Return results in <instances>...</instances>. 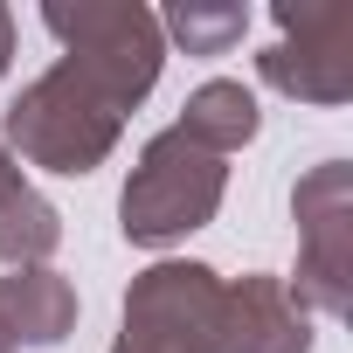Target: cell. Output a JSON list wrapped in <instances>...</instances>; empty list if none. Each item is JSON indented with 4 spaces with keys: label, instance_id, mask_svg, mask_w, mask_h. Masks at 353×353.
<instances>
[{
    "label": "cell",
    "instance_id": "obj_10",
    "mask_svg": "<svg viewBox=\"0 0 353 353\" xmlns=\"http://www.w3.org/2000/svg\"><path fill=\"white\" fill-rule=\"evenodd\" d=\"M256 125H263L256 90H243V83H229V77H208V83L181 104V132H188L194 145H208L215 159L243 152V145L256 139Z\"/></svg>",
    "mask_w": 353,
    "mask_h": 353
},
{
    "label": "cell",
    "instance_id": "obj_2",
    "mask_svg": "<svg viewBox=\"0 0 353 353\" xmlns=\"http://www.w3.org/2000/svg\"><path fill=\"white\" fill-rule=\"evenodd\" d=\"M222 194H229V166L208 145H194L181 125H166V132L145 139L132 181L118 194V229L139 250H166V243L208 229L215 208H222Z\"/></svg>",
    "mask_w": 353,
    "mask_h": 353
},
{
    "label": "cell",
    "instance_id": "obj_7",
    "mask_svg": "<svg viewBox=\"0 0 353 353\" xmlns=\"http://www.w3.org/2000/svg\"><path fill=\"white\" fill-rule=\"evenodd\" d=\"M215 353H312V312L284 291V277L222 284V346Z\"/></svg>",
    "mask_w": 353,
    "mask_h": 353
},
{
    "label": "cell",
    "instance_id": "obj_6",
    "mask_svg": "<svg viewBox=\"0 0 353 353\" xmlns=\"http://www.w3.org/2000/svg\"><path fill=\"white\" fill-rule=\"evenodd\" d=\"M277 42L256 56V77L298 104H346L353 97V8H298L277 0Z\"/></svg>",
    "mask_w": 353,
    "mask_h": 353
},
{
    "label": "cell",
    "instance_id": "obj_1",
    "mask_svg": "<svg viewBox=\"0 0 353 353\" xmlns=\"http://www.w3.org/2000/svg\"><path fill=\"white\" fill-rule=\"evenodd\" d=\"M118 132H125V111L77 63L42 70L8 104V118H0V145L28 166H42V173H97L111 159Z\"/></svg>",
    "mask_w": 353,
    "mask_h": 353
},
{
    "label": "cell",
    "instance_id": "obj_8",
    "mask_svg": "<svg viewBox=\"0 0 353 353\" xmlns=\"http://www.w3.org/2000/svg\"><path fill=\"white\" fill-rule=\"evenodd\" d=\"M0 325L14 332V346H56L77 325V284L49 263L0 277Z\"/></svg>",
    "mask_w": 353,
    "mask_h": 353
},
{
    "label": "cell",
    "instance_id": "obj_12",
    "mask_svg": "<svg viewBox=\"0 0 353 353\" xmlns=\"http://www.w3.org/2000/svg\"><path fill=\"white\" fill-rule=\"evenodd\" d=\"M8 63H14V14L0 8V77H8Z\"/></svg>",
    "mask_w": 353,
    "mask_h": 353
},
{
    "label": "cell",
    "instance_id": "obj_3",
    "mask_svg": "<svg viewBox=\"0 0 353 353\" xmlns=\"http://www.w3.org/2000/svg\"><path fill=\"white\" fill-rule=\"evenodd\" d=\"M42 28L63 42V63H77L118 111H132L152 83H159V63H166V35H159V14H145L139 0H49L42 8Z\"/></svg>",
    "mask_w": 353,
    "mask_h": 353
},
{
    "label": "cell",
    "instance_id": "obj_13",
    "mask_svg": "<svg viewBox=\"0 0 353 353\" xmlns=\"http://www.w3.org/2000/svg\"><path fill=\"white\" fill-rule=\"evenodd\" d=\"M0 353H21V346H14V332H8V325H0Z\"/></svg>",
    "mask_w": 353,
    "mask_h": 353
},
{
    "label": "cell",
    "instance_id": "obj_4",
    "mask_svg": "<svg viewBox=\"0 0 353 353\" xmlns=\"http://www.w3.org/2000/svg\"><path fill=\"white\" fill-rule=\"evenodd\" d=\"M222 284L208 263H152L125 291V332L111 353H215L222 346Z\"/></svg>",
    "mask_w": 353,
    "mask_h": 353
},
{
    "label": "cell",
    "instance_id": "obj_5",
    "mask_svg": "<svg viewBox=\"0 0 353 353\" xmlns=\"http://www.w3.org/2000/svg\"><path fill=\"white\" fill-rule=\"evenodd\" d=\"M298 215V277L284 284L305 312H346L353 305V166L319 159L291 188Z\"/></svg>",
    "mask_w": 353,
    "mask_h": 353
},
{
    "label": "cell",
    "instance_id": "obj_9",
    "mask_svg": "<svg viewBox=\"0 0 353 353\" xmlns=\"http://www.w3.org/2000/svg\"><path fill=\"white\" fill-rule=\"evenodd\" d=\"M63 243V215L28 188V173L21 159L0 145V263H14V270H35L49 263Z\"/></svg>",
    "mask_w": 353,
    "mask_h": 353
},
{
    "label": "cell",
    "instance_id": "obj_11",
    "mask_svg": "<svg viewBox=\"0 0 353 353\" xmlns=\"http://www.w3.org/2000/svg\"><path fill=\"white\" fill-rule=\"evenodd\" d=\"M250 28V8L243 0H181V8L159 14V35H173L188 56H229Z\"/></svg>",
    "mask_w": 353,
    "mask_h": 353
}]
</instances>
